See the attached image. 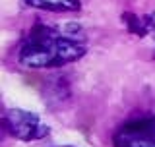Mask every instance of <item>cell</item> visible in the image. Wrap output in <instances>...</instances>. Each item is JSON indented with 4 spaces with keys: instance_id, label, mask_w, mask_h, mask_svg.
<instances>
[{
    "instance_id": "6da1fadb",
    "label": "cell",
    "mask_w": 155,
    "mask_h": 147,
    "mask_svg": "<svg viewBox=\"0 0 155 147\" xmlns=\"http://www.w3.org/2000/svg\"><path fill=\"white\" fill-rule=\"evenodd\" d=\"M85 37L78 29H60L37 23L21 39L16 58L23 68L45 70L78 62L85 56Z\"/></svg>"
},
{
    "instance_id": "7a4b0ae2",
    "label": "cell",
    "mask_w": 155,
    "mask_h": 147,
    "mask_svg": "<svg viewBox=\"0 0 155 147\" xmlns=\"http://www.w3.org/2000/svg\"><path fill=\"white\" fill-rule=\"evenodd\" d=\"M4 132L19 141H35L48 136V126L35 112L23 109H8L2 116Z\"/></svg>"
},
{
    "instance_id": "3957f363",
    "label": "cell",
    "mask_w": 155,
    "mask_h": 147,
    "mask_svg": "<svg viewBox=\"0 0 155 147\" xmlns=\"http://www.w3.org/2000/svg\"><path fill=\"white\" fill-rule=\"evenodd\" d=\"M114 147H155V114L122 124L113 136Z\"/></svg>"
},
{
    "instance_id": "277c9868",
    "label": "cell",
    "mask_w": 155,
    "mask_h": 147,
    "mask_svg": "<svg viewBox=\"0 0 155 147\" xmlns=\"http://www.w3.org/2000/svg\"><path fill=\"white\" fill-rule=\"evenodd\" d=\"M126 27L130 33L138 37H149L155 47V12H149L145 16H136V14H124L122 16Z\"/></svg>"
},
{
    "instance_id": "5b68a950",
    "label": "cell",
    "mask_w": 155,
    "mask_h": 147,
    "mask_svg": "<svg viewBox=\"0 0 155 147\" xmlns=\"http://www.w3.org/2000/svg\"><path fill=\"white\" fill-rule=\"evenodd\" d=\"M21 4L52 14H76L81 10V0H21Z\"/></svg>"
}]
</instances>
